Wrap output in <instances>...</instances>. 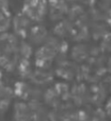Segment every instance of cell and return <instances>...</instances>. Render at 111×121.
I'll list each match as a JSON object with an SVG mask.
<instances>
[{
  "instance_id": "cell-1",
  "label": "cell",
  "mask_w": 111,
  "mask_h": 121,
  "mask_svg": "<svg viewBox=\"0 0 111 121\" xmlns=\"http://www.w3.org/2000/svg\"><path fill=\"white\" fill-rule=\"evenodd\" d=\"M22 12L32 22L40 23L48 12L47 0H25Z\"/></svg>"
},
{
  "instance_id": "cell-8",
  "label": "cell",
  "mask_w": 111,
  "mask_h": 121,
  "mask_svg": "<svg viewBox=\"0 0 111 121\" xmlns=\"http://www.w3.org/2000/svg\"><path fill=\"white\" fill-rule=\"evenodd\" d=\"M31 82H33L36 86L40 87L45 84H48L53 79V75L47 69H40L37 68L36 70L32 71L29 77Z\"/></svg>"
},
{
  "instance_id": "cell-3",
  "label": "cell",
  "mask_w": 111,
  "mask_h": 121,
  "mask_svg": "<svg viewBox=\"0 0 111 121\" xmlns=\"http://www.w3.org/2000/svg\"><path fill=\"white\" fill-rule=\"evenodd\" d=\"M11 26L17 37L26 39L29 30L32 27V21L21 11L12 18Z\"/></svg>"
},
{
  "instance_id": "cell-11",
  "label": "cell",
  "mask_w": 111,
  "mask_h": 121,
  "mask_svg": "<svg viewBox=\"0 0 111 121\" xmlns=\"http://www.w3.org/2000/svg\"><path fill=\"white\" fill-rule=\"evenodd\" d=\"M12 18L8 10L0 11V34L8 32L9 27L11 26Z\"/></svg>"
},
{
  "instance_id": "cell-5",
  "label": "cell",
  "mask_w": 111,
  "mask_h": 121,
  "mask_svg": "<svg viewBox=\"0 0 111 121\" xmlns=\"http://www.w3.org/2000/svg\"><path fill=\"white\" fill-rule=\"evenodd\" d=\"M48 36H49L48 31L44 26L36 25V26H32L26 39L28 40V43L31 45L33 44V45L40 46L45 43Z\"/></svg>"
},
{
  "instance_id": "cell-18",
  "label": "cell",
  "mask_w": 111,
  "mask_h": 121,
  "mask_svg": "<svg viewBox=\"0 0 111 121\" xmlns=\"http://www.w3.org/2000/svg\"><path fill=\"white\" fill-rule=\"evenodd\" d=\"M0 56H1V52H0Z\"/></svg>"
},
{
  "instance_id": "cell-2",
  "label": "cell",
  "mask_w": 111,
  "mask_h": 121,
  "mask_svg": "<svg viewBox=\"0 0 111 121\" xmlns=\"http://www.w3.org/2000/svg\"><path fill=\"white\" fill-rule=\"evenodd\" d=\"M58 51L54 46L44 43L35 52V63L37 68L48 69L56 60Z\"/></svg>"
},
{
  "instance_id": "cell-12",
  "label": "cell",
  "mask_w": 111,
  "mask_h": 121,
  "mask_svg": "<svg viewBox=\"0 0 111 121\" xmlns=\"http://www.w3.org/2000/svg\"><path fill=\"white\" fill-rule=\"evenodd\" d=\"M106 120H107V116L104 111L102 109H97L92 113L88 114L87 121H106Z\"/></svg>"
},
{
  "instance_id": "cell-14",
  "label": "cell",
  "mask_w": 111,
  "mask_h": 121,
  "mask_svg": "<svg viewBox=\"0 0 111 121\" xmlns=\"http://www.w3.org/2000/svg\"><path fill=\"white\" fill-rule=\"evenodd\" d=\"M104 112L107 116V118H110L111 119V98H109L105 104V110H104Z\"/></svg>"
},
{
  "instance_id": "cell-15",
  "label": "cell",
  "mask_w": 111,
  "mask_h": 121,
  "mask_svg": "<svg viewBox=\"0 0 111 121\" xmlns=\"http://www.w3.org/2000/svg\"><path fill=\"white\" fill-rule=\"evenodd\" d=\"M8 0H0V11L8 10Z\"/></svg>"
},
{
  "instance_id": "cell-7",
  "label": "cell",
  "mask_w": 111,
  "mask_h": 121,
  "mask_svg": "<svg viewBox=\"0 0 111 121\" xmlns=\"http://www.w3.org/2000/svg\"><path fill=\"white\" fill-rule=\"evenodd\" d=\"M32 112L33 121H50V111L40 100H31L28 102Z\"/></svg>"
},
{
  "instance_id": "cell-10",
  "label": "cell",
  "mask_w": 111,
  "mask_h": 121,
  "mask_svg": "<svg viewBox=\"0 0 111 121\" xmlns=\"http://www.w3.org/2000/svg\"><path fill=\"white\" fill-rule=\"evenodd\" d=\"M71 56L74 61H83L88 57V48L84 43H78L71 48Z\"/></svg>"
},
{
  "instance_id": "cell-17",
  "label": "cell",
  "mask_w": 111,
  "mask_h": 121,
  "mask_svg": "<svg viewBox=\"0 0 111 121\" xmlns=\"http://www.w3.org/2000/svg\"><path fill=\"white\" fill-rule=\"evenodd\" d=\"M110 91H111V83H110Z\"/></svg>"
},
{
  "instance_id": "cell-13",
  "label": "cell",
  "mask_w": 111,
  "mask_h": 121,
  "mask_svg": "<svg viewBox=\"0 0 111 121\" xmlns=\"http://www.w3.org/2000/svg\"><path fill=\"white\" fill-rule=\"evenodd\" d=\"M102 47L105 51H111V33H106L102 38Z\"/></svg>"
},
{
  "instance_id": "cell-9",
  "label": "cell",
  "mask_w": 111,
  "mask_h": 121,
  "mask_svg": "<svg viewBox=\"0 0 111 121\" xmlns=\"http://www.w3.org/2000/svg\"><path fill=\"white\" fill-rule=\"evenodd\" d=\"M71 96L74 100L75 104L82 105L83 103L88 100V98L90 97V94L88 93V90L84 85H78L71 89Z\"/></svg>"
},
{
  "instance_id": "cell-4",
  "label": "cell",
  "mask_w": 111,
  "mask_h": 121,
  "mask_svg": "<svg viewBox=\"0 0 111 121\" xmlns=\"http://www.w3.org/2000/svg\"><path fill=\"white\" fill-rule=\"evenodd\" d=\"M49 17L56 22L64 19V16L69 10L67 0H47Z\"/></svg>"
},
{
  "instance_id": "cell-6",
  "label": "cell",
  "mask_w": 111,
  "mask_h": 121,
  "mask_svg": "<svg viewBox=\"0 0 111 121\" xmlns=\"http://www.w3.org/2000/svg\"><path fill=\"white\" fill-rule=\"evenodd\" d=\"M12 116L14 121H33L32 112L28 102L21 100L14 103Z\"/></svg>"
},
{
  "instance_id": "cell-16",
  "label": "cell",
  "mask_w": 111,
  "mask_h": 121,
  "mask_svg": "<svg viewBox=\"0 0 111 121\" xmlns=\"http://www.w3.org/2000/svg\"><path fill=\"white\" fill-rule=\"evenodd\" d=\"M107 67H108V70L109 71H111V57H110V59L108 60V61H107Z\"/></svg>"
}]
</instances>
